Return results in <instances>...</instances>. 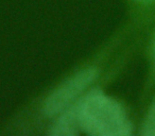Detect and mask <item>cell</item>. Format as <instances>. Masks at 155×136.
<instances>
[{
    "mask_svg": "<svg viewBox=\"0 0 155 136\" xmlns=\"http://www.w3.org/2000/svg\"><path fill=\"white\" fill-rule=\"evenodd\" d=\"M127 31L118 30L64 76L31 98L0 127V135H41L62 113L101 84H110L120 68L118 53Z\"/></svg>",
    "mask_w": 155,
    "mask_h": 136,
    "instance_id": "obj_1",
    "label": "cell"
},
{
    "mask_svg": "<svg viewBox=\"0 0 155 136\" xmlns=\"http://www.w3.org/2000/svg\"><path fill=\"white\" fill-rule=\"evenodd\" d=\"M107 85H99L75 103L82 134L123 136L133 133V124L123 106L116 99L106 95Z\"/></svg>",
    "mask_w": 155,
    "mask_h": 136,
    "instance_id": "obj_2",
    "label": "cell"
},
{
    "mask_svg": "<svg viewBox=\"0 0 155 136\" xmlns=\"http://www.w3.org/2000/svg\"><path fill=\"white\" fill-rule=\"evenodd\" d=\"M139 134L143 136H155V99L147 111V114L140 125Z\"/></svg>",
    "mask_w": 155,
    "mask_h": 136,
    "instance_id": "obj_3",
    "label": "cell"
},
{
    "mask_svg": "<svg viewBox=\"0 0 155 136\" xmlns=\"http://www.w3.org/2000/svg\"><path fill=\"white\" fill-rule=\"evenodd\" d=\"M129 7L133 12H139L155 5V0H127Z\"/></svg>",
    "mask_w": 155,
    "mask_h": 136,
    "instance_id": "obj_4",
    "label": "cell"
},
{
    "mask_svg": "<svg viewBox=\"0 0 155 136\" xmlns=\"http://www.w3.org/2000/svg\"><path fill=\"white\" fill-rule=\"evenodd\" d=\"M150 53H151V58H152V61L155 63V32H154V35H153V37H152V41H151Z\"/></svg>",
    "mask_w": 155,
    "mask_h": 136,
    "instance_id": "obj_5",
    "label": "cell"
}]
</instances>
